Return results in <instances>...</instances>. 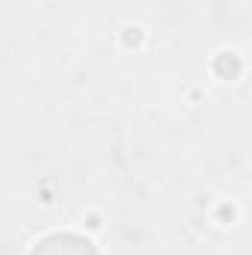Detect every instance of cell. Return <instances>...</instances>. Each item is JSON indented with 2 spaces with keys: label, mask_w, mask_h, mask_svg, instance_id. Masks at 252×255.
Listing matches in <instances>:
<instances>
[{
  "label": "cell",
  "mask_w": 252,
  "mask_h": 255,
  "mask_svg": "<svg viewBox=\"0 0 252 255\" xmlns=\"http://www.w3.org/2000/svg\"><path fill=\"white\" fill-rule=\"evenodd\" d=\"M30 255H98V253H95V247L86 238H80V235H63L60 232V235H51L42 244H36Z\"/></svg>",
  "instance_id": "1"
}]
</instances>
